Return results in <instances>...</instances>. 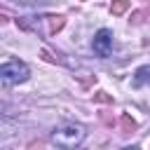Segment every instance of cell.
<instances>
[{"instance_id":"1","label":"cell","mask_w":150,"mask_h":150,"mask_svg":"<svg viewBox=\"0 0 150 150\" xmlns=\"http://www.w3.org/2000/svg\"><path fill=\"white\" fill-rule=\"evenodd\" d=\"M23 30H33L38 35H54L56 30L63 28L66 19L63 16H54V14H47V16H26V19H19L16 21Z\"/></svg>"},{"instance_id":"2","label":"cell","mask_w":150,"mask_h":150,"mask_svg":"<svg viewBox=\"0 0 150 150\" xmlns=\"http://www.w3.org/2000/svg\"><path fill=\"white\" fill-rule=\"evenodd\" d=\"M52 141L59 148H75V145H80L84 141V127L82 124H75V122L61 124L59 129L52 131Z\"/></svg>"},{"instance_id":"3","label":"cell","mask_w":150,"mask_h":150,"mask_svg":"<svg viewBox=\"0 0 150 150\" xmlns=\"http://www.w3.org/2000/svg\"><path fill=\"white\" fill-rule=\"evenodd\" d=\"M28 75H30L28 66H26L23 61H19V59H7V61L0 66V77H2V82H5L7 87L19 84V82H26Z\"/></svg>"},{"instance_id":"4","label":"cell","mask_w":150,"mask_h":150,"mask_svg":"<svg viewBox=\"0 0 150 150\" xmlns=\"http://www.w3.org/2000/svg\"><path fill=\"white\" fill-rule=\"evenodd\" d=\"M91 47H94V52H96L101 59H105V56L110 54V49H112V33H110L108 28H101V30L94 35Z\"/></svg>"},{"instance_id":"5","label":"cell","mask_w":150,"mask_h":150,"mask_svg":"<svg viewBox=\"0 0 150 150\" xmlns=\"http://www.w3.org/2000/svg\"><path fill=\"white\" fill-rule=\"evenodd\" d=\"M127 9H129V0H115L112 7H110L112 14H122V12H127Z\"/></svg>"},{"instance_id":"6","label":"cell","mask_w":150,"mask_h":150,"mask_svg":"<svg viewBox=\"0 0 150 150\" xmlns=\"http://www.w3.org/2000/svg\"><path fill=\"white\" fill-rule=\"evenodd\" d=\"M148 73H150V68H148V66H145V68H141V70L136 73V80H134V84H136V87H141V84L145 82V77H148Z\"/></svg>"},{"instance_id":"7","label":"cell","mask_w":150,"mask_h":150,"mask_svg":"<svg viewBox=\"0 0 150 150\" xmlns=\"http://www.w3.org/2000/svg\"><path fill=\"white\" fill-rule=\"evenodd\" d=\"M122 127H124L127 131H131V129H136V122H134V120H129L127 115H122Z\"/></svg>"}]
</instances>
